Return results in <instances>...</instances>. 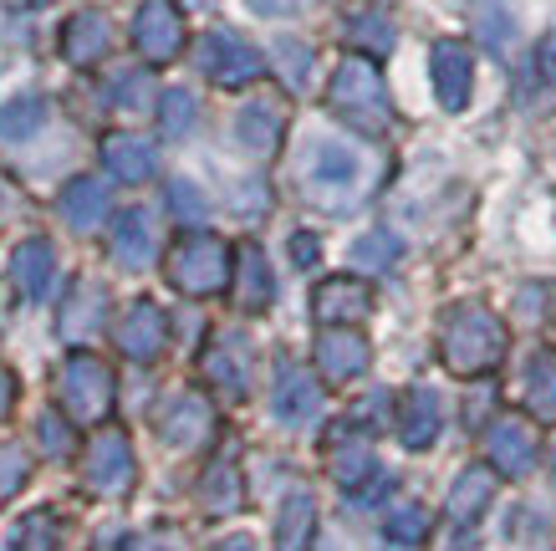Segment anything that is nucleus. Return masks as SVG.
Listing matches in <instances>:
<instances>
[{"instance_id": "nucleus-31", "label": "nucleus", "mask_w": 556, "mask_h": 551, "mask_svg": "<svg viewBox=\"0 0 556 551\" xmlns=\"http://www.w3.org/2000/svg\"><path fill=\"white\" fill-rule=\"evenodd\" d=\"M204 505H210V511H236L240 505V480H236V465H230V460L204 475Z\"/></svg>"}, {"instance_id": "nucleus-14", "label": "nucleus", "mask_w": 556, "mask_h": 551, "mask_svg": "<svg viewBox=\"0 0 556 551\" xmlns=\"http://www.w3.org/2000/svg\"><path fill=\"white\" fill-rule=\"evenodd\" d=\"M317 367L332 378V384H353L357 373L368 367V342H363V333H353V327H332V333H321Z\"/></svg>"}, {"instance_id": "nucleus-41", "label": "nucleus", "mask_w": 556, "mask_h": 551, "mask_svg": "<svg viewBox=\"0 0 556 551\" xmlns=\"http://www.w3.org/2000/svg\"><path fill=\"white\" fill-rule=\"evenodd\" d=\"M11 399H16V378H11V373H0V414L11 409Z\"/></svg>"}, {"instance_id": "nucleus-21", "label": "nucleus", "mask_w": 556, "mask_h": 551, "mask_svg": "<svg viewBox=\"0 0 556 551\" xmlns=\"http://www.w3.org/2000/svg\"><path fill=\"white\" fill-rule=\"evenodd\" d=\"M490 496H495V475L480 469V465L465 469V475L455 480V490H450V516H455L459 526H470V521L490 505Z\"/></svg>"}, {"instance_id": "nucleus-15", "label": "nucleus", "mask_w": 556, "mask_h": 551, "mask_svg": "<svg viewBox=\"0 0 556 551\" xmlns=\"http://www.w3.org/2000/svg\"><path fill=\"white\" fill-rule=\"evenodd\" d=\"M368 312H372V291L363 281H353V276L327 281L317 291V317L327 322V327H353V322H363Z\"/></svg>"}, {"instance_id": "nucleus-36", "label": "nucleus", "mask_w": 556, "mask_h": 551, "mask_svg": "<svg viewBox=\"0 0 556 551\" xmlns=\"http://www.w3.org/2000/svg\"><path fill=\"white\" fill-rule=\"evenodd\" d=\"M276 57H281V72H287L291 87H306V67H312V51L302 47V41H281L276 47Z\"/></svg>"}, {"instance_id": "nucleus-39", "label": "nucleus", "mask_w": 556, "mask_h": 551, "mask_svg": "<svg viewBox=\"0 0 556 551\" xmlns=\"http://www.w3.org/2000/svg\"><path fill=\"white\" fill-rule=\"evenodd\" d=\"M36 435H41V444H51L56 454L67 450V429H62L56 418H41V424H36Z\"/></svg>"}, {"instance_id": "nucleus-3", "label": "nucleus", "mask_w": 556, "mask_h": 551, "mask_svg": "<svg viewBox=\"0 0 556 551\" xmlns=\"http://www.w3.org/2000/svg\"><path fill=\"white\" fill-rule=\"evenodd\" d=\"M327 102L332 113L348 117L353 128L363 134H383L388 128V92H383V77L372 67L368 57H348L338 72H332V87H327Z\"/></svg>"}, {"instance_id": "nucleus-26", "label": "nucleus", "mask_w": 556, "mask_h": 551, "mask_svg": "<svg viewBox=\"0 0 556 551\" xmlns=\"http://www.w3.org/2000/svg\"><path fill=\"white\" fill-rule=\"evenodd\" d=\"M526 399L536 414H556V352H536V363L526 373Z\"/></svg>"}, {"instance_id": "nucleus-29", "label": "nucleus", "mask_w": 556, "mask_h": 551, "mask_svg": "<svg viewBox=\"0 0 556 551\" xmlns=\"http://www.w3.org/2000/svg\"><path fill=\"white\" fill-rule=\"evenodd\" d=\"M47 123V102L41 98H16L11 108H0V138H26Z\"/></svg>"}, {"instance_id": "nucleus-11", "label": "nucleus", "mask_w": 556, "mask_h": 551, "mask_svg": "<svg viewBox=\"0 0 556 551\" xmlns=\"http://www.w3.org/2000/svg\"><path fill=\"white\" fill-rule=\"evenodd\" d=\"M270 409L281 424H312L321 414V388L317 378L296 363H281L276 367V393H270Z\"/></svg>"}, {"instance_id": "nucleus-40", "label": "nucleus", "mask_w": 556, "mask_h": 551, "mask_svg": "<svg viewBox=\"0 0 556 551\" xmlns=\"http://www.w3.org/2000/svg\"><path fill=\"white\" fill-rule=\"evenodd\" d=\"M261 16H291V11H302V5H312V0H251Z\"/></svg>"}, {"instance_id": "nucleus-34", "label": "nucleus", "mask_w": 556, "mask_h": 551, "mask_svg": "<svg viewBox=\"0 0 556 551\" xmlns=\"http://www.w3.org/2000/svg\"><path fill=\"white\" fill-rule=\"evenodd\" d=\"M348 36H353L357 47H368V51H388V47H393V26H388L383 16H353Z\"/></svg>"}, {"instance_id": "nucleus-25", "label": "nucleus", "mask_w": 556, "mask_h": 551, "mask_svg": "<svg viewBox=\"0 0 556 551\" xmlns=\"http://www.w3.org/2000/svg\"><path fill=\"white\" fill-rule=\"evenodd\" d=\"M240 276H245V281H240V306H251V312H261V306H266L270 301V291H276V286H270V271H266V255L255 251H240Z\"/></svg>"}, {"instance_id": "nucleus-9", "label": "nucleus", "mask_w": 556, "mask_h": 551, "mask_svg": "<svg viewBox=\"0 0 556 551\" xmlns=\"http://www.w3.org/2000/svg\"><path fill=\"white\" fill-rule=\"evenodd\" d=\"M87 485L98 496H123L134 485V450H128V439L108 429V435H98L87 444Z\"/></svg>"}, {"instance_id": "nucleus-8", "label": "nucleus", "mask_w": 556, "mask_h": 551, "mask_svg": "<svg viewBox=\"0 0 556 551\" xmlns=\"http://www.w3.org/2000/svg\"><path fill=\"white\" fill-rule=\"evenodd\" d=\"M62 399L77 418H102L113 403V373L98 358H72L67 378H62Z\"/></svg>"}, {"instance_id": "nucleus-4", "label": "nucleus", "mask_w": 556, "mask_h": 551, "mask_svg": "<svg viewBox=\"0 0 556 551\" xmlns=\"http://www.w3.org/2000/svg\"><path fill=\"white\" fill-rule=\"evenodd\" d=\"M169 281L179 291H189V297H210V291L230 281V251L219 246L215 235H189L169 255Z\"/></svg>"}, {"instance_id": "nucleus-33", "label": "nucleus", "mask_w": 556, "mask_h": 551, "mask_svg": "<svg viewBox=\"0 0 556 551\" xmlns=\"http://www.w3.org/2000/svg\"><path fill=\"white\" fill-rule=\"evenodd\" d=\"M16 551H62V531L51 516H31L16 536Z\"/></svg>"}, {"instance_id": "nucleus-30", "label": "nucleus", "mask_w": 556, "mask_h": 551, "mask_svg": "<svg viewBox=\"0 0 556 551\" xmlns=\"http://www.w3.org/2000/svg\"><path fill=\"white\" fill-rule=\"evenodd\" d=\"M149 255H153V230H149V215H128V220H123L118 261H123V266H143Z\"/></svg>"}, {"instance_id": "nucleus-16", "label": "nucleus", "mask_w": 556, "mask_h": 551, "mask_svg": "<svg viewBox=\"0 0 556 551\" xmlns=\"http://www.w3.org/2000/svg\"><path fill=\"white\" fill-rule=\"evenodd\" d=\"M439 424H444V409L429 388H414L404 399V414H399V439H404L408 450H429L439 439Z\"/></svg>"}, {"instance_id": "nucleus-12", "label": "nucleus", "mask_w": 556, "mask_h": 551, "mask_svg": "<svg viewBox=\"0 0 556 551\" xmlns=\"http://www.w3.org/2000/svg\"><path fill=\"white\" fill-rule=\"evenodd\" d=\"M470 87H475V62H470V47L465 41H434V92L439 102L459 113L470 102Z\"/></svg>"}, {"instance_id": "nucleus-2", "label": "nucleus", "mask_w": 556, "mask_h": 551, "mask_svg": "<svg viewBox=\"0 0 556 551\" xmlns=\"http://www.w3.org/2000/svg\"><path fill=\"white\" fill-rule=\"evenodd\" d=\"M302 179L317 204L348 210V204L363 200V189L372 184V159L363 149H348V143H317L302 168Z\"/></svg>"}, {"instance_id": "nucleus-1", "label": "nucleus", "mask_w": 556, "mask_h": 551, "mask_svg": "<svg viewBox=\"0 0 556 551\" xmlns=\"http://www.w3.org/2000/svg\"><path fill=\"white\" fill-rule=\"evenodd\" d=\"M439 352H444V363L455 367L459 378H480V373H490V367L506 358V327L495 322L490 306L459 301V306H450V317H444Z\"/></svg>"}, {"instance_id": "nucleus-20", "label": "nucleus", "mask_w": 556, "mask_h": 551, "mask_svg": "<svg viewBox=\"0 0 556 551\" xmlns=\"http://www.w3.org/2000/svg\"><path fill=\"white\" fill-rule=\"evenodd\" d=\"M332 475H338V485H348V490H357L363 480H372V475H378V460H372L368 439H357L353 429L338 435V444H332Z\"/></svg>"}, {"instance_id": "nucleus-32", "label": "nucleus", "mask_w": 556, "mask_h": 551, "mask_svg": "<svg viewBox=\"0 0 556 551\" xmlns=\"http://www.w3.org/2000/svg\"><path fill=\"white\" fill-rule=\"evenodd\" d=\"M353 261L357 266H372V271H383V266H393V261H399V240H393V235H368V240H357L353 246Z\"/></svg>"}, {"instance_id": "nucleus-37", "label": "nucleus", "mask_w": 556, "mask_h": 551, "mask_svg": "<svg viewBox=\"0 0 556 551\" xmlns=\"http://www.w3.org/2000/svg\"><path fill=\"white\" fill-rule=\"evenodd\" d=\"M164 128L169 134H189L194 128V98L189 92H169L164 98Z\"/></svg>"}, {"instance_id": "nucleus-18", "label": "nucleus", "mask_w": 556, "mask_h": 551, "mask_svg": "<svg viewBox=\"0 0 556 551\" xmlns=\"http://www.w3.org/2000/svg\"><path fill=\"white\" fill-rule=\"evenodd\" d=\"M516 98H521L526 113H552L556 108V47H541L526 62L521 83H516Z\"/></svg>"}, {"instance_id": "nucleus-38", "label": "nucleus", "mask_w": 556, "mask_h": 551, "mask_svg": "<svg viewBox=\"0 0 556 551\" xmlns=\"http://www.w3.org/2000/svg\"><path fill=\"white\" fill-rule=\"evenodd\" d=\"M21 480H26V454L5 450V454H0V501H5V496H16Z\"/></svg>"}, {"instance_id": "nucleus-43", "label": "nucleus", "mask_w": 556, "mask_h": 551, "mask_svg": "<svg viewBox=\"0 0 556 551\" xmlns=\"http://www.w3.org/2000/svg\"><path fill=\"white\" fill-rule=\"evenodd\" d=\"M219 551H255V547H251V541H245V536H230V541H225V547H219Z\"/></svg>"}, {"instance_id": "nucleus-23", "label": "nucleus", "mask_w": 556, "mask_h": 551, "mask_svg": "<svg viewBox=\"0 0 556 551\" xmlns=\"http://www.w3.org/2000/svg\"><path fill=\"white\" fill-rule=\"evenodd\" d=\"M108 21L98 16V11H87V16H77L67 26V57L72 62H98L102 51H108Z\"/></svg>"}, {"instance_id": "nucleus-5", "label": "nucleus", "mask_w": 556, "mask_h": 551, "mask_svg": "<svg viewBox=\"0 0 556 551\" xmlns=\"http://www.w3.org/2000/svg\"><path fill=\"white\" fill-rule=\"evenodd\" d=\"M200 67L215 77L219 87H240L261 77V51L251 41H240L236 32H210L200 41Z\"/></svg>"}, {"instance_id": "nucleus-17", "label": "nucleus", "mask_w": 556, "mask_h": 551, "mask_svg": "<svg viewBox=\"0 0 556 551\" xmlns=\"http://www.w3.org/2000/svg\"><path fill=\"white\" fill-rule=\"evenodd\" d=\"M118 348L128 358H138V363H153L164 352V317H159V306L138 301L134 312H128V322L118 327Z\"/></svg>"}, {"instance_id": "nucleus-6", "label": "nucleus", "mask_w": 556, "mask_h": 551, "mask_svg": "<svg viewBox=\"0 0 556 551\" xmlns=\"http://www.w3.org/2000/svg\"><path fill=\"white\" fill-rule=\"evenodd\" d=\"M134 47L149 62H174L185 47V16L174 11L169 0H143L134 16Z\"/></svg>"}, {"instance_id": "nucleus-19", "label": "nucleus", "mask_w": 556, "mask_h": 551, "mask_svg": "<svg viewBox=\"0 0 556 551\" xmlns=\"http://www.w3.org/2000/svg\"><path fill=\"white\" fill-rule=\"evenodd\" d=\"M312 531H317V501H312V490H291L287 505H281L276 547L281 551H306L312 547Z\"/></svg>"}, {"instance_id": "nucleus-44", "label": "nucleus", "mask_w": 556, "mask_h": 551, "mask_svg": "<svg viewBox=\"0 0 556 551\" xmlns=\"http://www.w3.org/2000/svg\"><path fill=\"white\" fill-rule=\"evenodd\" d=\"M552 469H556V439H552Z\"/></svg>"}, {"instance_id": "nucleus-42", "label": "nucleus", "mask_w": 556, "mask_h": 551, "mask_svg": "<svg viewBox=\"0 0 556 551\" xmlns=\"http://www.w3.org/2000/svg\"><path fill=\"white\" fill-rule=\"evenodd\" d=\"M291 255H296V261H317V240H296Z\"/></svg>"}, {"instance_id": "nucleus-22", "label": "nucleus", "mask_w": 556, "mask_h": 551, "mask_svg": "<svg viewBox=\"0 0 556 551\" xmlns=\"http://www.w3.org/2000/svg\"><path fill=\"white\" fill-rule=\"evenodd\" d=\"M281 128H287L281 102H251V108L240 113V138H245L255 153H270V149H276V143H281Z\"/></svg>"}, {"instance_id": "nucleus-7", "label": "nucleus", "mask_w": 556, "mask_h": 551, "mask_svg": "<svg viewBox=\"0 0 556 551\" xmlns=\"http://www.w3.org/2000/svg\"><path fill=\"white\" fill-rule=\"evenodd\" d=\"M536 429L526 424L521 414H506V418H495L490 424V435H485V454H490V465L501 469V475H526V469L536 465Z\"/></svg>"}, {"instance_id": "nucleus-28", "label": "nucleus", "mask_w": 556, "mask_h": 551, "mask_svg": "<svg viewBox=\"0 0 556 551\" xmlns=\"http://www.w3.org/2000/svg\"><path fill=\"white\" fill-rule=\"evenodd\" d=\"M383 531L399 541V547H414V541H424L429 536V511H424L419 501H399L393 511H388Z\"/></svg>"}, {"instance_id": "nucleus-35", "label": "nucleus", "mask_w": 556, "mask_h": 551, "mask_svg": "<svg viewBox=\"0 0 556 551\" xmlns=\"http://www.w3.org/2000/svg\"><path fill=\"white\" fill-rule=\"evenodd\" d=\"M67 215H72V225H87V220L102 215V189H98V184H72Z\"/></svg>"}, {"instance_id": "nucleus-10", "label": "nucleus", "mask_w": 556, "mask_h": 551, "mask_svg": "<svg viewBox=\"0 0 556 551\" xmlns=\"http://www.w3.org/2000/svg\"><path fill=\"white\" fill-rule=\"evenodd\" d=\"M204 373H210V384H215L219 393L245 399V393H251V342L240 333H219L215 342H210Z\"/></svg>"}, {"instance_id": "nucleus-13", "label": "nucleus", "mask_w": 556, "mask_h": 551, "mask_svg": "<svg viewBox=\"0 0 556 551\" xmlns=\"http://www.w3.org/2000/svg\"><path fill=\"white\" fill-rule=\"evenodd\" d=\"M159 435L169 439L174 450H200L204 439L215 435V414H210V403L200 393H179L159 418Z\"/></svg>"}, {"instance_id": "nucleus-24", "label": "nucleus", "mask_w": 556, "mask_h": 551, "mask_svg": "<svg viewBox=\"0 0 556 551\" xmlns=\"http://www.w3.org/2000/svg\"><path fill=\"white\" fill-rule=\"evenodd\" d=\"M16 281L26 297H47L51 286V251L41 246V240H31V246H21L16 251Z\"/></svg>"}, {"instance_id": "nucleus-27", "label": "nucleus", "mask_w": 556, "mask_h": 551, "mask_svg": "<svg viewBox=\"0 0 556 551\" xmlns=\"http://www.w3.org/2000/svg\"><path fill=\"white\" fill-rule=\"evenodd\" d=\"M108 164L118 168L123 179H149L153 174V149L138 138H108Z\"/></svg>"}]
</instances>
